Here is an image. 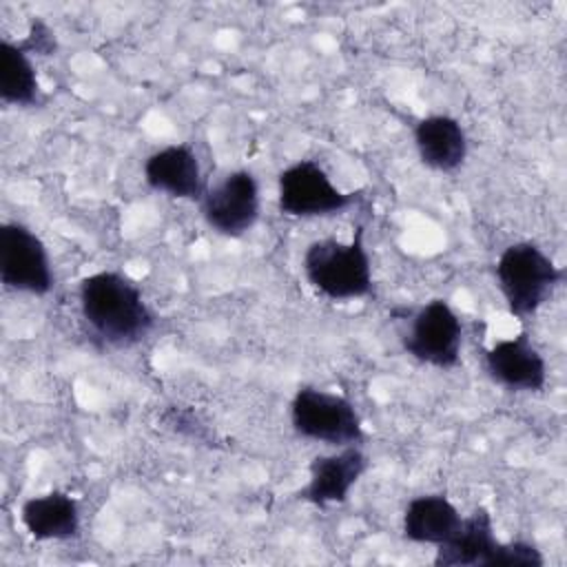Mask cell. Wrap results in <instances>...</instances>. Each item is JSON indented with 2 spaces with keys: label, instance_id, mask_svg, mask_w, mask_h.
<instances>
[{
  "label": "cell",
  "instance_id": "obj_1",
  "mask_svg": "<svg viewBox=\"0 0 567 567\" xmlns=\"http://www.w3.org/2000/svg\"><path fill=\"white\" fill-rule=\"evenodd\" d=\"M78 299L82 319L106 346H135L151 334L157 321L142 290L115 270L86 275L78 286Z\"/></svg>",
  "mask_w": 567,
  "mask_h": 567
},
{
  "label": "cell",
  "instance_id": "obj_2",
  "mask_svg": "<svg viewBox=\"0 0 567 567\" xmlns=\"http://www.w3.org/2000/svg\"><path fill=\"white\" fill-rule=\"evenodd\" d=\"M363 237L365 228L359 224L350 241L323 237L308 244L301 261L306 281L332 301L368 297L372 292V266Z\"/></svg>",
  "mask_w": 567,
  "mask_h": 567
},
{
  "label": "cell",
  "instance_id": "obj_3",
  "mask_svg": "<svg viewBox=\"0 0 567 567\" xmlns=\"http://www.w3.org/2000/svg\"><path fill=\"white\" fill-rule=\"evenodd\" d=\"M494 275L509 315L525 321L551 297L565 268L534 241H516L501 252Z\"/></svg>",
  "mask_w": 567,
  "mask_h": 567
},
{
  "label": "cell",
  "instance_id": "obj_4",
  "mask_svg": "<svg viewBox=\"0 0 567 567\" xmlns=\"http://www.w3.org/2000/svg\"><path fill=\"white\" fill-rule=\"evenodd\" d=\"M292 430L308 441L346 447L365 441L361 416L350 399L315 385H301L290 401Z\"/></svg>",
  "mask_w": 567,
  "mask_h": 567
},
{
  "label": "cell",
  "instance_id": "obj_5",
  "mask_svg": "<svg viewBox=\"0 0 567 567\" xmlns=\"http://www.w3.org/2000/svg\"><path fill=\"white\" fill-rule=\"evenodd\" d=\"M359 193L341 190L312 159L286 166L277 177V206L288 217H330L357 204Z\"/></svg>",
  "mask_w": 567,
  "mask_h": 567
},
{
  "label": "cell",
  "instance_id": "obj_6",
  "mask_svg": "<svg viewBox=\"0 0 567 567\" xmlns=\"http://www.w3.org/2000/svg\"><path fill=\"white\" fill-rule=\"evenodd\" d=\"M463 323L445 299H432L412 312L401 332L403 350L432 368L452 370L461 361Z\"/></svg>",
  "mask_w": 567,
  "mask_h": 567
},
{
  "label": "cell",
  "instance_id": "obj_7",
  "mask_svg": "<svg viewBox=\"0 0 567 567\" xmlns=\"http://www.w3.org/2000/svg\"><path fill=\"white\" fill-rule=\"evenodd\" d=\"M0 281L7 290L44 297L53 290L47 246L20 221L0 226Z\"/></svg>",
  "mask_w": 567,
  "mask_h": 567
},
{
  "label": "cell",
  "instance_id": "obj_8",
  "mask_svg": "<svg viewBox=\"0 0 567 567\" xmlns=\"http://www.w3.org/2000/svg\"><path fill=\"white\" fill-rule=\"evenodd\" d=\"M199 210L217 235L228 239L244 237L257 224L261 210L257 177L246 168L224 175L217 184L206 186Z\"/></svg>",
  "mask_w": 567,
  "mask_h": 567
},
{
  "label": "cell",
  "instance_id": "obj_9",
  "mask_svg": "<svg viewBox=\"0 0 567 567\" xmlns=\"http://www.w3.org/2000/svg\"><path fill=\"white\" fill-rule=\"evenodd\" d=\"M487 377L509 392H540L547 383V363L527 332L501 339L483 352Z\"/></svg>",
  "mask_w": 567,
  "mask_h": 567
},
{
  "label": "cell",
  "instance_id": "obj_10",
  "mask_svg": "<svg viewBox=\"0 0 567 567\" xmlns=\"http://www.w3.org/2000/svg\"><path fill=\"white\" fill-rule=\"evenodd\" d=\"M368 470V456L361 445H346L337 454L315 456L310 461V478L297 494L301 501L326 507L332 503H346L350 489Z\"/></svg>",
  "mask_w": 567,
  "mask_h": 567
},
{
  "label": "cell",
  "instance_id": "obj_11",
  "mask_svg": "<svg viewBox=\"0 0 567 567\" xmlns=\"http://www.w3.org/2000/svg\"><path fill=\"white\" fill-rule=\"evenodd\" d=\"M144 182L151 190L175 199L199 202L206 193L199 159L188 144H171L151 153L144 162Z\"/></svg>",
  "mask_w": 567,
  "mask_h": 567
},
{
  "label": "cell",
  "instance_id": "obj_12",
  "mask_svg": "<svg viewBox=\"0 0 567 567\" xmlns=\"http://www.w3.org/2000/svg\"><path fill=\"white\" fill-rule=\"evenodd\" d=\"M419 159L439 173H454L467 157V135L456 117L427 115L414 126Z\"/></svg>",
  "mask_w": 567,
  "mask_h": 567
},
{
  "label": "cell",
  "instance_id": "obj_13",
  "mask_svg": "<svg viewBox=\"0 0 567 567\" xmlns=\"http://www.w3.org/2000/svg\"><path fill=\"white\" fill-rule=\"evenodd\" d=\"M20 520L35 540H69L80 534L78 501L60 489L27 498Z\"/></svg>",
  "mask_w": 567,
  "mask_h": 567
},
{
  "label": "cell",
  "instance_id": "obj_14",
  "mask_svg": "<svg viewBox=\"0 0 567 567\" xmlns=\"http://www.w3.org/2000/svg\"><path fill=\"white\" fill-rule=\"evenodd\" d=\"M498 538L494 536L492 514L485 507H476L470 516H463L456 534L436 547V567H487Z\"/></svg>",
  "mask_w": 567,
  "mask_h": 567
},
{
  "label": "cell",
  "instance_id": "obj_15",
  "mask_svg": "<svg viewBox=\"0 0 567 567\" xmlns=\"http://www.w3.org/2000/svg\"><path fill=\"white\" fill-rule=\"evenodd\" d=\"M463 516L443 494H423L408 503L403 512V536L419 545H443L461 527Z\"/></svg>",
  "mask_w": 567,
  "mask_h": 567
},
{
  "label": "cell",
  "instance_id": "obj_16",
  "mask_svg": "<svg viewBox=\"0 0 567 567\" xmlns=\"http://www.w3.org/2000/svg\"><path fill=\"white\" fill-rule=\"evenodd\" d=\"M0 100L16 106H35L40 102L33 62L20 42H0Z\"/></svg>",
  "mask_w": 567,
  "mask_h": 567
},
{
  "label": "cell",
  "instance_id": "obj_17",
  "mask_svg": "<svg viewBox=\"0 0 567 567\" xmlns=\"http://www.w3.org/2000/svg\"><path fill=\"white\" fill-rule=\"evenodd\" d=\"M543 565H545V556L540 554V549L525 540H509V543L498 540L496 549L487 560V567H543Z\"/></svg>",
  "mask_w": 567,
  "mask_h": 567
},
{
  "label": "cell",
  "instance_id": "obj_18",
  "mask_svg": "<svg viewBox=\"0 0 567 567\" xmlns=\"http://www.w3.org/2000/svg\"><path fill=\"white\" fill-rule=\"evenodd\" d=\"M22 49L27 53H40V55H51L55 51V38L53 31L42 22V20H33L29 35L20 42Z\"/></svg>",
  "mask_w": 567,
  "mask_h": 567
}]
</instances>
